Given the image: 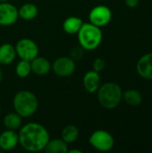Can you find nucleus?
<instances>
[{
  "instance_id": "f257e3e1",
  "label": "nucleus",
  "mask_w": 152,
  "mask_h": 153,
  "mask_svg": "<svg viewBox=\"0 0 152 153\" xmlns=\"http://www.w3.org/2000/svg\"><path fill=\"white\" fill-rule=\"evenodd\" d=\"M18 135L19 143L25 151L30 152L43 151L50 139L47 130L42 125L35 122L24 125Z\"/></svg>"
},
{
  "instance_id": "f03ea898",
  "label": "nucleus",
  "mask_w": 152,
  "mask_h": 153,
  "mask_svg": "<svg viewBox=\"0 0 152 153\" xmlns=\"http://www.w3.org/2000/svg\"><path fill=\"white\" fill-rule=\"evenodd\" d=\"M13 106L15 112L22 117H30L38 110L39 100L33 92L20 91L13 97Z\"/></svg>"
},
{
  "instance_id": "7ed1b4c3",
  "label": "nucleus",
  "mask_w": 152,
  "mask_h": 153,
  "mask_svg": "<svg viewBox=\"0 0 152 153\" xmlns=\"http://www.w3.org/2000/svg\"><path fill=\"white\" fill-rule=\"evenodd\" d=\"M97 91L99 103L107 109H113L116 108L123 99L122 88L113 82H106L99 86Z\"/></svg>"
},
{
  "instance_id": "20e7f679",
  "label": "nucleus",
  "mask_w": 152,
  "mask_h": 153,
  "mask_svg": "<svg viewBox=\"0 0 152 153\" xmlns=\"http://www.w3.org/2000/svg\"><path fill=\"white\" fill-rule=\"evenodd\" d=\"M77 35L80 46L89 51L96 49L100 45L103 37L100 28L90 22H83Z\"/></svg>"
},
{
  "instance_id": "39448f33",
  "label": "nucleus",
  "mask_w": 152,
  "mask_h": 153,
  "mask_svg": "<svg viewBox=\"0 0 152 153\" xmlns=\"http://www.w3.org/2000/svg\"><path fill=\"white\" fill-rule=\"evenodd\" d=\"M90 144L99 152H109L115 145V139L110 133L105 130H96L89 138Z\"/></svg>"
},
{
  "instance_id": "423d86ee",
  "label": "nucleus",
  "mask_w": 152,
  "mask_h": 153,
  "mask_svg": "<svg viewBox=\"0 0 152 153\" xmlns=\"http://www.w3.org/2000/svg\"><path fill=\"white\" fill-rule=\"evenodd\" d=\"M16 55L23 60L31 61L39 55V47L30 39L23 38L17 41L15 45Z\"/></svg>"
},
{
  "instance_id": "0eeeda50",
  "label": "nucleus",
  "mask_w": 152,
  "mask_h": 153,
  "mask_svg": "<svg viewBox=\"0 0 152 153\" xmlns=\"http://www.w3.org/2000/svg\"><path fill=\"white\" fill-rule=\"evenodd\" d=\"M112 19V12L106 5H97L89 13L90 22L95 26L102 28L109 23Z\"/></svg>"
},
{
  "instance_id": "6e6552de",
  "label": "nucleus",
  "mask_w": 152,
  "mask_h": 153,
  "mask_svg": "<svg viewBox=\"0 0 152 153\" xmlns=\"http://www.w3.org/2000/svg\"><path fill=\"white\" fill-rule=\"evenodd\" d=\"M76 68L75 61L70 56H61L56 58L53 65H51V69L59 77H68L71 76Z\"/></svg>"
},
{
  "instance_id": "1a4fd4ad",
  "label": "nucleus",
  "mask_w": 152,
  "mask_h": 153,
  "mask_svg": "<svg viewBox=\"0 0 152 153\" xmlns=\"http://www.w3.org/2000/svg\"><path fill=\"white\" fill-rule=\"evenodd\" d=\"M19 18L18 9L12 4L0 3V25L10 26L14 24Z\"/></svg>"
},
{
  "instance_id": "9d476101",
  "label": "nucleus",
  "mask_w": 152,
  "mask_h": 153,
  "mask_svg": "<svg viewBox=\"0 0 152 153\" xmlns=\"http://www.w3.org/2000/svg\"><path fill=\"white\" fill-rule=\"evenodd\" d=\"M138 74L146 80H152V52L143 55L137 62Z\"/></svg>"
},
{
  "instance_id": "9b49d317",
  "label": "nucleus",
  "mask_w": 152,
  "mask_h": 153,
  "mask_svg": "<svg viewBox=\"0 0 152 153\" xmlns=\"http://www.w3.org/2000/svg\"><path fill=\"white\" fill-rule=\"evenodd\" d=\"M19 144V135L13 130L6 129L0 134V150L9 152Z\"/></svg>"
},
{
  "instance_id": "f8f14e48",
  "label": "nucleus",
  "mask_w": 152,
  "mask_h": 153,
  "mask_svg": "<svg viewBox=\"0 0 152 153\" xmlns=\"http://www.w3.org/2000/svg\"><path fill=\"white\" fill-rule=\"evenodd\" d=\"M83 86L89 93L96 92L100 86L99 73L94 70L87 72L83 76Z\"/></svg>"
},
{
  "instance_id": "ddd939ff",
  "label": "nucleus",
  "mask_w": 152,
  "mask_h": 153,
  "mask_svg": "<svg viewBox=\"0 0 152 153\" xmlns=\"http://www.w3.org/2000/svg\"><path fill=\"white\" fill-rule=\"evenodd\" d=\"M31 72L39 76H43L47 74L51 70L50 62L42 56H36L30 61Z\"/></svg>"
},
{
  "instance_id": "4468645a",
  "label": "nucleus",
  "mask_w": 152,
  "mask_h": 153,
  "mask_svg": "<svg viewBox=\"0 0 152 153\" xmlns=\"http://www.w3.org/2000/svg\"><path fill=\"white\" fill-rule=\"evenodd\" d=\"M16 57L14 46L10 43H4L0 46V65H7L12 64Z\"/></svg>"
},
{
  "instance_id": "2eb2a0df",
  "label": "nucleus",
  "mask_w": 152,
  "mask_h": 153,
  "mask_svg": "<svg viewBox=\"0 0 152 153\" xmlns=\"http://www.w3.org/2000/svg\"><path fill=\"white\" fill-rule=\"evenodd\" d=\"M83 22L81 18L76 16H70L65 19L63 22V30L65 33L73 35L77 34L81 27L82 26Z\"/></svg>"
},
{
  "instance_id": "dca6fc26",
  "label": "nucleus",
  "mask_w": 152,
  "mask_h": 153,
  "mask_svg": "<svg viewBox=\"0 0 152 153\" xmlns=\"http://www.w3.org/2000/svg\"><path fill=\"white\" fill-rule=\"evenodd\" d=\"M44 151L47 153H67L68 146L62 138H56L52 140L49 139Z\"/></svg>"
},
{
  "instance_id": "f3484780",
  "label": "nucleus",
  "mask_w": 152,
  "mask_h": 153,
  "mask_svg": "<svg viewBox=\"0 0 152 153\" xmlns=\"http://www.w3.org/2000/svg\"><path fill=\"white\" fill-rule=\"evenodd\" d=\"M19 18L25 21H31L35 19L39 13V9L36 4L32 3H25L18 9Z\"/></svg>"
},
{
  "instance_id": "a211bd4d",
  "label": "nucleus",
  "mask_w": 152,
  "mask_h": 153,
  "mask_svg": "<svg viewBox=\"0 0 152 153\" xmlns=\"http://www.w3.org/2000/svg\"><path fill=\"white\" fill-rule=\"evenodd\" d=\"M123 99L125 100L126 104L132 107L140 106L142 102V93L134 89H129L123 92Z\"/></svg>"
},
{
  "instance_id": "6ab92c4d",
  "label": "nucleus",
  "mask_w": 152,
  "mask_h": 153,
  "mask_svg": "<svg viewBox=\"0 0 152 153\" xmlns=\"http://www.w3.org/2000/svg\"><path fill=\"white\" fill-rule=\"evenodd\" d=\"M80 135L79 129L74 125H67L64 127L61 133V138L67 143H73L77 141Z\"/></svg>"
},
{
  "instance_id": "aec40b11",
  "label": "nucleus",
  "mask_w": 152,
  "mask_h": 153,
  "mask_svg": "<svg viewBox=\"0 0 152 153\" xmlns=\"http://www.w3.org/2000/svg\"><path fill=\"white\" fill-rule=\"evenodd\" d=\"M22 124V117L16 112L9 113L4 117V126L8 130L16 131L19 128H21Z\"/></svg>"
},
{
  "instance_id": "412c9836",
  "label": "nucleus",
  "mask_w": 152,
  "mask_h": 153,
  "mask_svg": "<svg viewBox=\"0 0 152 153\" xmlns=\"http://www.w3.org/2000/svg\"><path fill=\"white\" fill-rule=\"evenodd\" d=\"M15 73L18 77L20 78H26L30 75L31 73V66H30V62L27 60L21 59L16 67H15Z\"/></svg>"
},
{
  "instance_id": "4be33fe9",
  "label": "nucleus",
  "mask_w": 152,
  "mask_h": 153,
  "mask_svg": "<svg viewBox=\"0 0 152 153\" xmlns=\"http://www.w3.org/2000/svg\"><path fill=\"white\" fill-rule=\"evenodd\" d=\"M84 51H85V49L82 46H80V45L76 46L72 48L71 53H70V57L73 58L74 61H79L83 57Z\"/></svg>"
},
{
  "instance_id": "5701e85b",
  "label": "nucleus",
  "mask_w": 152,
  "mask_h": 153,
  "mask_svg": "<svg viewBox=\"0 0 152 153\" xmlns=\"http://www.w3.org/2000/svg\"><path fill=\"white\" fill-rule=\"evenodd\" d=\"M92 66H93V70H94V71L99 73V72H101V71H103V70L105 69L106 62H105L104 59H102V58H100V57H98V58H96V59L94 60Z\"/></svg>"
},
{
  "instance_id": "b1692460",
  "label": "nucleus",
  "mask_w": 152,
  "mask_h": 153,
  "mask_svg": "<svg viewBox=\"0 0 152 153\" xmlns=\"http://www.w3.org/2000/svg\"><path fill=\"white\" fill-rule=\"evenodd\" d=\"M125 3L129 8H134L139 4V0H125Z\"/></svg>"
},
{
  "instance_id": "393cba45",
  "label": "nucleus",
  "mask_w": 152,
  "mask_h": 153,
  "mask_svg": "<svg viewBox=\"0 0 152 153\" xmlns=\"http://www.w3.org/2000/svg\"><path fill=\"white\" fill-rule=\"evenodd\" d=\"M67 153H82V151L80 150H68V152Z\"/></svg>"
},
{
  "instance_id": "a878e982",
  "label": "nucleus",
  "mask_w": 152,
  "mask_h": 153,
  "mask_svg": "<svg viewBox=\"0 0 152 153\" xmlns=\"http://www.w3.org/2000/svg\"><path fill=\"white\" fill-rule=\"evenodd\" d=\"M2 80H3V71H2V69L0 67V84L2 82Z\"/></svg>"
},
{
  "instance_id": "bb28decb",
  "label": "nucleus",
  "mask_w": 152,
  "mask_h": 153,
  "mask_svg": "<svg viewBox=\"0 0 152 153\" xmlns=\"http://www.w3.org/2000/svg\"><path fill=\"white\" fill-rule=\"evenodd\" d=\"M9 0H0V3H4V2H8Z\"/></svg>"
},
{
  "instance_id": "cd10ccee",
  "label": "nucleus",
  "mask_w": 152,
  "mask_h": 153,
  "mask_svg": "<svg viewBox=\"0 0 152 153\" xmlns=\"http://www.w3.org/2000/svg\"><path fill=\"white\" fill-rule=\"evenodd\" d=\"M0 113H1V106H0Z\"/></svg>"
},
{
  "instance_id": "c85d7f7f",
  "label": "nucleus",
  "mask_w": 152,
  "mask_h": 153,
  "mask_svg": "<svg viewBox=\"0 0 152 153\" xmlns=\"http://www.w3.org/2000/svg\"><path fill=\"white\" fill-rule=\"evenodd\" d=\"M2 152V150H0V153Z\"/></svg>"
},
{
  "instance_id": "c756f323",
  "label": "nucleus",
  "mask_w": 152,
  "mask_h": 153,
  "mask_svg": "<svg viewBox=\"0 0 152 153\" xmlns=\"http://www.w3.org/2000/svg\"><path fill=\"white\" fill-rule=\"evenodd\" d=\"M99 1H102V0H99Z\"/></svg>"
}]
</instances>
